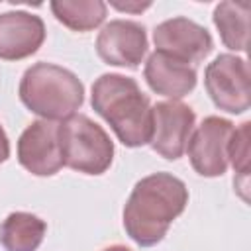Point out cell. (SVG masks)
Returning <instances> with one entry per match:
<instances>
[{"mask_svg":"<svg viewBox=\"0 0 251 251\" xmlns=\"http://www.w3.org/2000/svg\"><path fill=\"white\" fill-rule=\"evenodd\" d=\"M153 110V133L151 149L169 161H176L186 151L188 139L194 131L196 114L194 110L178 100L157 102Z\"/></svg>","mask_w":251,"mask_h":251,"instance_id":"ba28073f","label":"cell"},{"mask_svg":"<svg viewBox=\"0 0 251 251\" xmlns=\"http://www.w3.org/2000/svg\"><path fill=\"white\" fill-rule=\"evenodd\" d=\"M90 104L126 147H141L151 141L153 110L135 78L120 73L100 75L92 84Z\"/></svg>","mask_w":251,"mask_h":251,"instance_id":"7a4b0ae2","label":"cell"},{"mask_svg":"<svg viewBox=\"0 0 251 251\" xmlns=\"http://www.w3.org/2000/svg\"><path fill=\"white\" fill-rule=\"evenodd\" d=\"M153 43L157 47L155 51H161L190 67L204 61L214 49L210 31L194 20L182 16L161 22L153 29Z\"/></svg>","mask_w":251,"mask_h":251,"instance_id":"52a82bcc","label":"cell"},{"mask_svg":"<svg viewBox=\"0 0 251 251\" xmlns=\"http://www.w3.org/2000/svg\"><path fill=\"white\" fill-rule=\"evenodd\" d=\"M49 8L55 20L73 31H90L108 14V6L102 0H53Z\"/></svg>","mask_w":251,"mask_h":251,"instance_id":"9a60e30c","label":"cell"},{"mask_svg":"<svg viewBox=\"0 0 251 251\" xmlns=\"http://www.w3.org/2000/svg\"><path fill=\"white\" fill-rule=\"evenodd\" d=\"M188 204L186 184L171 173H153L135 182L124 206V229L139 247L163 241Z\"/></svg>","mask_w":251,"mask_h":251,"instance_id":"6da1fadb","label":"cell"},{"mask_svg":"<svg viewBox=\"0 0 251 251\" xmlns=\"http://www.w3.org/2000/svg\"><path fill=\"white\" fill-rule=\"evenodd\" d=\"M59 124L49 120L31 122L18 139V163L35 176H53L61 171L63 157L57 137Z\"/></svg>","mask_w":251,"mask_h":251,"instance_id":"30bf717a","label":"cell"},{"mask_svg":"<svg viewBox=\"0 0 251 251\" xmlns=\"http://www.w3.org/2000/svg\"><path fill=\"white\" fill-rule=\"evenodd\" d=\"M45 24L37 14L10 10L0 14V59L22 61L39 51L45 41Z\"/></svg>","mask_w":251,"mask_h":251,"instance_id":"8fae6325","label":"cell"},{"mask_svg":"<svg viewBox=\"0 0 251 251\" xmlns=\"http://www.w3.org/2000/svg\"><path fill=\"white\" fill-rule=\"evenodd\" d=\"M143 76L153 92L167 96L171 100H178L186 96L196 88L198 82V75L194 67L178 59H173L161 51H153L147 57Z\"/></svg>","mask_w":251,"mask_h":251,"instance_id":"7c38bea8","label":"cell"},{"mask_svg":"<svg viewBox=\"0 0 251 251\" xmlns=\"http://www.w3.org/2000/svg\"><path fill=\"white\" fill-rule=\"evenodd\" d=\"M249 12L247 2H220L214 8L212 20L220 31L222 43L231 51H245L249 37Z\"/></svg>","mask_w":251,"mask_h":251,"instance_id":"5bb4252c","label":"cell"},{"mask_svg":"<svg viewBox=\"0 0 251 251\" xmlns=\"http://www.w3.org/2000/svg\"><path fill=\"white\" fill-rule=\"evenodd\" d=\"M8 157H10V139L4 131V127L0 126V165L6 163Z\"/></svg>","mask_w":251,"mask_h":251,"instance_id":"ac0fdd59","label":"cell"},{"mask_svg":"<svg viewBox=\"0 0 251 251\" xmlns=\"http://www.w3.org/2000/svg\"><path fill=\"white\" fill-rule=\"evenodd\" d=\"M102 251H131V249H127L126 245H110V247H106Z\"/></svg>","mask_w":251,"mask_h":251,"instance_id":"d6986e66","label":"cell"},{"mask_svg":"<svg viewBox=\"0 0 251 251\" xmlns=\"http://www.w3.org/2000/svg\"><path fill=\"white\" fill-rule=\"evenodd\" d=\"M147 29L133 20H112L96 37V53L106 65L137 69L147 55Z\"/></svg>","mask_w":251,"mask_h":251,"instance_id":"9c48e42d","label":"cell"},{"mask_svg":"<svg viewBox=\"0 0 251 251\" xmlns=\"http://www.w3.org/2000/svg\"><path fill=\"white\" fill-rule=\"evenodd\" d=\"M249 127L251 122H243L239 127H235L227 147V161L243 180H247L249 173Z\"/></svg>","mask_w":251,"mask_h":251,"instance_id":"2e32d148","label":"cell"},{"mask_svg":"<svg viewBox=\"0 0 251 251\" xmlns=\"http://www.w3.org/2000/svg\"><path fill=\"white\" fill-rule=\"evenodd\" d=\"M110 4L116 10H120V12H133V14L143 12V10H147L151 6V2H143V4H139V2H126V4H122V2H110Z\"/></svg>","mask_w":251,"mask_h":251,"instance_id":"e0dca14e","label":"cell"},{"mask_svg":"<svg viewBox=\"0 0 251 251\" xmlns=\"http://www.w3.org/2000/svg\"><path fill=\"white\" fill-rule=\"evenodd\" d=\"M63 165L84 173L102 175L114 161V141L102 126L86 114H73L61 120L57 127Z\"/></svg>","mask_w":251,"mask_h":251,"instance_id":"277c9868","label":"cell"},{"mask_svg":"<svg viewBox=\"0 0 251 251\" xmlns=\"http://www.w3.org/2000/svg\"><path fill=\"white\" fill-rule=\"evenodd\" d=\"M204 88L216 108L227 114H243L251 106L247 59L222 53L204 71Z\"/></svg>","mask_w":251,"mask_h":251,"instance_id":"5b68a950","label":"cell"},{"mask_svg":"<svg viewBox=\"0 0 251 251\" xmlns=\"http://www.w3.org/2000/svg\"><path fill=\"white\" fill-rule=\"evenodd\" d=\"M233 129V122L220 116H208L192 131L186 151L192 169L200 176L214 178L227 171V147Z\"/></svg>","mask_w":251,"mask_h":251,"instance_id":"8992f818","label":"cell"},{"mask_svg":"<svg viewBox=\"0 0 251 251\" xmlns=\"http://www.w3.org/2000/svg\"><path fill=\"white\" fill-rule=\"evenodd\" d=\"M18 94L22 104L41 120H65L82 106L84 84L78 76L55 63L39 61L22 75Z\"/></svg>","mask_w":251,"mask_h":251,"instance_id":"3957f363","label":"cell"},{"mask_svg":"<svg viewBox=\"0 0 251 251\" xmlns=\"http://www.w3.org/2000/svg\"><path fill=\"white\" fill-rule=\"evenodd\" d=\"M47 233V224L29 212H12L0 224L4 251H37Z\"/></svg>","mask_w":251,"mask_h":251,"instance_id":"4fadbf2b","label":"cell"}]
</instances>
